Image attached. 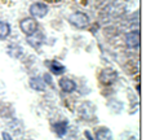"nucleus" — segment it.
<instances>
[{
  "label": "nucleus",
  "instance_id": "6",
  "mask_svg": "<svg viewBox=\"0 0 155 140\" xmlns=\"http://www.w3.org/2000/svg\"><path fill=\"white\" fill-rule=\"evenodd\" d=\"M58 86H60V88L64 91L65 94L74 92L75 88H76V83L72 79L67 78V77H65V78H61L60 82H58Z\"/></svg>",
  "mask_w": 155,
  "mask_h": 140
},
{
  "label": "nucleus",
  "instance_id": "12",
  "mask_svg": "<svg viewBox=\"0 0 155 140\" xmlns=\"http://www.w3.org/2000/svg\"><path fill=\"white\" fill-rule=\"evenodd\" d=\"M54 130L58 136H64L67 131V122L66 121H62V122H57L54 125Z\"/></svg>",
  "mask_w": 155,
  "mask_h": 140
},
{
  "label": "nucleus",
  "instance_id": "14",
  "mask_svg": "<svg viewBox=\"0 0 155 140\" xmlns=\"http://www.w3.org/2000/svg\"><path fill=\"white\" fill-rule=\"evenodd\" d=\"M43 80L47 82V83H49V84H52V78H51L49 74H44V78H43Z\"/></svg>",
  "mask_w": 155,
  "mask_h": 140
},
{
  "label": "nucleus",
  "instance_id": "15",
  "mask_svg": "<svg viewBox=\"0 0 155 140\" xmlns=\"http://www.w3.org/2000/svg\"><path fill=\"white\" fill-rule=\"evenodd\" d=\"M2 136H3V140H12L11 135H9L8 132H3V134H2Z\"/></svg>",
  "mask_w": 155,
  "mask_h": 140
},
{
  "label": "nucleus",
  "instance_id": "7",
  "mask_svg": "<svg viewBox=\"0 0 155 140\" xmlns=\"http://www.w3.org/2000/svg\"><path fill=\"white\" fill-rule=\"evenodd\" d=\"M45 64L48 65V67H49V70L52 71V74H54V75H61V74H64L66 71V67L62 65L61 62H58L56 60L47 61Z\"/></svg>",
  "mask_w": 155,
  "mask_h": 140
},
{
  "label": "nucleus",
  "instance_id": "13",
  "mask_svg": "<svg viewBox=\"0 0 155 140\" xmlns=\"http://www.w3.org/2000/svg\"><path fill=\"white\" fill-rule=\"evenodd\" d=\"M8 53L11 55L12 57H19V55L22 53V50L18 46L11 44V46H9V48H8Z\"/></svg>",
  "mask_w": 155,
  "mask_h": 140
},
{
  "label": "nucleus",
  "instance_id": "8",
  "mask_svg": "<svg viewBox=\"0 0 155 140\" xmlns=\"http://www.w3.org/2000/svg\"><path fill=\"white\" fill-rule=\"evenodd\" d=\"M96 140H113V132L110 131L109 128L106 127H101L96 131V136H94Z\"/></svg>",
  "mask_w": 155,
  "mask_h": 140
},
{
  "label": "nucleus",
  "instance_id": "10",
  "mask_svg": "<svg viewBox=\"0 0 155 140\" xmlns=\"http://www.w3.org/2000/svg\"><path fill=\"white\" fill-rule=\"evenodd\" d=\"M30 87L32 90H36V91H44L45 90V82L41 78L39 77H34V78L30 79Z\"/></svg>",
  "mask_w": 155,
  "mask_h": 140
},
{
  "label": "nucleus",
  "instance_id": "1",
  "mask_svg": "<svg viewBox=\"0 0 155 140\" xmlns=\"http://www.w3.org/2000/svg\"><path fill=\"white\" fill-rule=\"evenodd\" d=\"M69 22L71 23L72 26L75 27H79V29H84L88 26L89 23V17L87 16L85 13L83 12H74L69 17Z\"/></svg>",
  "mask_w": 155,
  "mask_h": 140
},
{
  "label": "nucleus",
  "instance_id": "5",
  "mask_svg": "<svg viewBox=\"0 0 155 140\" xmlns=\"http://www.w3.org/2000/svg\"><path fill=\"white\" fill-rule=\"evenodd\" d=\"M140 42H141V36H140V31L134 30V31H129L125 35V43L129 48H138L140 47Z\"/></svg>",
  "mask_w": 155,
  "mask_h": 140
},
{
  "label": "nucleus",
  "instance_id": "16",
  "mask_svg": "<svg viewBox=\"0 0 155 140\" xmlns=\"http://www.w3.org/2000/svg\"><path fill=\"white\" fill-rule=\"evenodd\" d=\"M28 140H31V139H28Z\"/></svg>",
  "mask_w": 155,
  "mask_h": 140
},
{
  "label": "nucleus",
  "instance_id": "11",
  "mask_svg": "<svg viewBox=\"0 0 155 140\" xmlns=\"http://www.w3.org/2000/svg\"><path fill=\"white\" fill-rule=\"evenodd\" d=\"M11 34V26L5 21H0V40L7 39L8 35Z\"/></svg>",
  "mask_w": 155,
  "mask_h": 140
},
{
  "label": "nucleus",
  "instance_id": "9",
  "mask_svg": "<svg viewBox=\"0 0 155 140\" xmlns=\"http://www.w3.org/2000/svg\"><path fill=\"white\" fill-rule=\"evenodd\" d=\"M43 40H44V36H43L41 32H34L32 35H28L27 36L28 44H30L31 47H34V48H36V47L40 46L41 43H43Z\"/></svg>",
  "mask_w": 155,
  "mask_h": 140
},
{
  "label": "nucleus",
  "instance_id": "3",
  "mask_svg": "<svg viewBox=\"0 0 155 140\" xmlns=\"http://www.w3.org/2000/svg\"><path fill=\"white\" fill-rule=\"evenodd\" d=\"M19 27H21L22 32L28 36L38 31V22L34 18H25V20H22L21 23H19Z\"/></svg>",
  "mask_w": 155,
  "mask_h": 140
},
{
  "label": "nucleus",
  "instance_id": "4",
  "mask_svg": "<svg viewBox=\"0 0 155 140\" xmlns=\"http://www.w3.org/2000/svg\"><path fill=\"white\" fill-rule=\"evenodd\" d=\"M48 13V5L44 3H34L30 7V14L32 17L43 18Z\"/></svg>",
  "mask_w": 155,
  "mask_h": 140
},
{
  "label": "nucleus",
  "instance_id": "2",
  "mask_svg": "<svg viewBox=\"0 0 155 140\" xmlns=\"http://www.w3.org/2000/svg\"><path fill=\"white\" fill-rule=\"evenodd\" d=\"M116 79H118V73L113 69H104L100 74L101 83L105 86H111L113 83H115Z\"/></svg>",
  "mask_w": 155,
  "mask_h": 140
}]
</instances>
